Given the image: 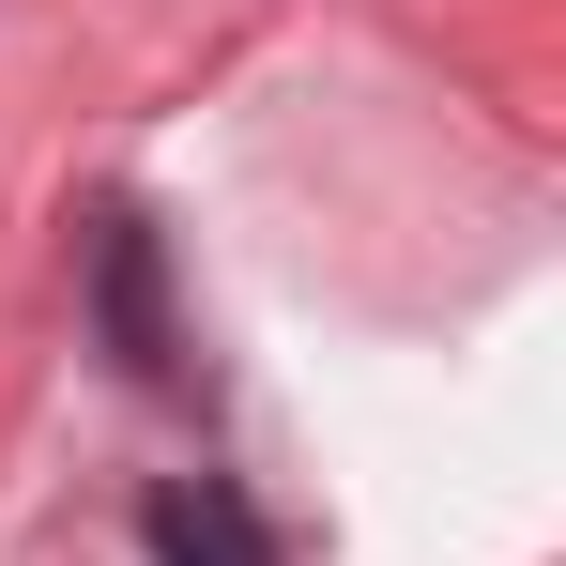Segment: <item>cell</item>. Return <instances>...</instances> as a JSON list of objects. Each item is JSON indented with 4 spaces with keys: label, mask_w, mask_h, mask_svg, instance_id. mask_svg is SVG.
I'll use <instances>...</instances> for the list:
<instances>
[{
    "label": "cell",
    "mask_w": 566,
    "mask_h": 566,
    "mask_svg": "<svg viewBox=\"0 0 566 566\" xmlns=\"http://www.w3.org/2000/svg\"><path fill=\"white\" fill-rule=\"evenodd\" d=\"M154 566H276V536L230 490H154Z\"/></svg>",
    "instance_id": "6da1fadb"
},
{
    "label": "cell",
    "mask_w": 566,
    "mask_h": 566,
    "mask_svg": "<svg viewBox=\"0 0 566 566\" xmlns=\"http://www.w3.org/2000/svg\"><path fill=\"white\" fill-rule=\"evenodd\" d=\"M107 322H123V368L169 382V322H154V245H138V214H107Z\"/></svg>",
    "instance_id": "7a4b0ae2"
}]
</instances>
